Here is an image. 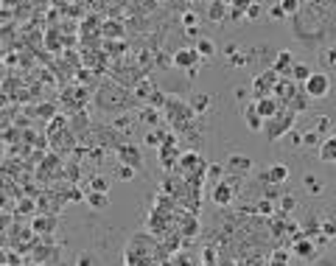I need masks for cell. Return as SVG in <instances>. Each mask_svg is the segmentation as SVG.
<instances>
[{"instance_id": "obj_1", "label": "cell", "mask_w": 336, "mask_h": 266, "mask_svg": "<svg viewBox=\"0 0 336 266\" xmlns=\"http://www.w3.org/2000/svg\"><path fill=\"white\" fill-rule=\"evenodd\" d=\"M163 109H165L168 121H171L177 129H185V126H188V123L196 118V112L191 109V104H182L179 98H174V96H168V101H165Z\"/></svg>"}, {"instance_id": "obj_2", "label": "cell", "mask_w": 336, "mask_h": 266, "mask_svg": "<svg viewBox=\"0 0 336 266\" xmlns=\"http://www.w3.org/2000/svg\"><path fill=\"white\" fill-rule=\"evenodd\" d=\"M294 118H297V112H291L289 106H283V109H280V115L272 118V121H266V126H263L266 138H269V140H280L286 132H291V129H294Z\"/></svg>"}, {"instance_id": "obj_3", "label": "cell", "mask_w": 336, "mask_h": 266, "mask_svg": "<svg viewBox=\"0 0 336 266\" xmlns=\"http://www.w3.org/2000/svg\"><path fill=\"white\" fill-rule=\"evenodd\" d=\"M202 62H205V59L199 56V51H196L194 45L174 51V56H171V68H179V70H194V68H199Z\"/></svg>"}, {"instance_id": "obj_4", "label": "cell", "mask_w": 336, "mask_h": 266, "mask_svg": "<svg viewBox=\"0 0 336 266\" xmlns=\"http://www.w3.org/2000/svg\"><path fill=\"white\" fill-rule=\"evenodd\" d=\"M179 171H191V176H207V163L199 157V151H185L179 154V163H177Z\"/></svg>"}, {"instance_id": "obj_5", "label": "cell", "mask_w": 336, "mask_h": 266, "mask_svg": "<svg viewBox=\"0 0 336 266\" xmlns=\"http://www.w3.org/2000/svg\"><path fill=\"white\" fill-rule=\"evenodd\" d=\"M303 90L308 93L311 101H314V98H325L328 93H331V76H328V73H317V70H314V76L303 84Z\"/></svg>"}, {"instance_id": "obj_6", "label": "cell", "mask_w": 336, "mask_h": 266, "mask_svg": "<svg viewBox=\"0 0 336 266\" xmlns=\"http://www.w3.org/2000/svg\"><path fill=\"white\" fill-rule=\"evenodd\" d=\"M300 90H303V84H297L294 79H280L278 87H275V98H278L283 106H289V101L294 96H300Z\"/></svg>"}, {"instance_id": "obj_7", "label": "cell", "mask_w": 336, "mask_h": 266, "mask_svg": "<svg viewBox=\"0 0 336 266\" xmlns=\"http://www.w3.org/2000/svg\"><path fill=\"white\" fill-rule=\"evenodd\" d=\"M118 160H121L123 165L140 168V165H143V151H140V146H135V143H121V146H118Z\"/></svg>"}, {"instance_id": "obj_8", "label": "cell", "mask_w": 336, "mask_h": 266, "mask_svg": "<svg viewBox=\"0 0 336 266\" xmlns=\"http://www.w3.org/2000/svg\"><path fill=\"white\" fill-rule=\"evenodd\" d=\"M263 180H266V185H286L291 180V168L283 163H275L263 171Z\"/></svg>"}, {"instance_id": "obj_9", "label": "cell", "mask_w": 336, "mask_h": 266, "mask_svg": "<svg viewBox=\"0 0 336 266\" xmlns=\"http://www.w3.org/2000/svg\"><path fill=\"white\" fill-rule=\"evenodd\" d=\"M233 196H236V188H233L227 180L216 182V185H213V193H210L213 205H219V208H227V205H233Z\"/></svg>"}, {"instance_id": "obj_10", "label": "cell", "mask_w": 336, "mask_h": 266, "mask_svg": "<svg viewBox=\"0 0 336 266\" xmlns=\"http://www.w3.org/2000/svg\"><path fill=\"white\" fill-rule=\"evenodd\" d=\"M289 250L294 252V255H300L303 261H314V258H317V244L311 238H305V235L294 238L291 244H289Z\"/></svg>"}, {"instance_id": "obj_11", "label": "cell", "mask_w": 336, "mask_h": 266, "mask_svg": "<svg viewBox=\"0 0 336 266\" xmlns=\"http://www.w3.org/2000/svg\"><path fill=\"white\" fill-rule=\"evenodd\" d=\"M252 104H255L258 115H261L263 121H272V118H278V115H280V109H283V104H280L275 96H269V98H261V101H252Z\"/></svg>"}, {"instance_id": "obj_12", "label": "cell", "mask_w": 336, "mask_h": 266, "mask_svg": "<svg viewBox=\"0 0 336 266\" xmlns=\"http://www.w3.org/2000/svg\"><path fill=\"white\" fill-rule=\"evenodd\" d=\"M294 53L291 51H278V59H275V64H272V70L280 76V79H291V68H294Z\"/></svg>"}, {"instance_id": "obj_13", "label": "cell", "mask_w": 336, "mask_h": 266, "mask_svg": "<svg viewBox=\"0 0 336 266\" xmlns=\"http://www.w3.org/2000/svg\"><path fill=\"white\" fill-rule=\"evenodd\" d=\"M241 118H244V126H247L249 132H263V126H266V121L258 115L255 104H247V106H244V109H241Z\"/></svg>"}, {"instance_id": "obj_14", "label": "cell", "mask_w": 336, "mask_h": 266, "mask_svg": "<svg viewBox=\"0 0 336 266\" xmlns=\"http://www.w3.org/2000/svg\"><path fill=\"white\" fill-rule=\"evenodd\" d=\"M227 17H230V6H224L221 0H210V6H207V20L210 23H224Z\"/></svg>"}, {"instance_id": "obj_15", "label": "cell", "mask_w": 336, "mask_h": 266, "mask_svg": "<svg viewBox=\"0 0 336 266\" xmlns=\"http://www.w3.org/2000/svg\"><path fill=\"white\" fill-rule=\"evenodd\" d=\"M56 227H59V221L53 216H37L31 221V230L34 233H42V235H48V233H56Z\"/></svg>"}, {"instance_id": "obj_16", "label": "cell", "mask_w": 336, "mask_h": 266, "mask_svg": "<svg viewBox=\"0 0 336 266\" xmlns=\"http://www.w3.org/2000/svg\"><path fill=\"white\" fill-rule=\"evenodd\" d=\"M227 168L236 171V174H249V171H252V160L247 154H230V160H227Z\"/></svg>"}, {"instance_id": "obj_17", "label": "cell", "mask_w": 336, "mask_h": 266, "mask_svg": "<svg viewBox=\"0 0 336 266\" xmlns=\"http://www.w3.org/2000/svg\"><path fill=\"white\" fill-rule=\"evenodd\" d=\"M87 208H93V210H107L110 208V193H98V191H87Z\"/></svg>"}, {"instance_id": "obj_18", "label": "cell", "mask_w": 336, "mask_h": 266, "mask_svg": "<svg viewBox=\"0 0 336 266\" xmlns=\"http://www.w3.org/2000/svg\"><path fill=\"white\" fill-rule=\"evenodd\" d=\"M314 76V70H311V64L308 62H294V68H291V79L297 81V84H305V81Z\"/></svg>"}, {"instance_id": "obj_19", "label": "cell", "mask_w": 336, "mask_h": 266, "mask_svg": "<svg viewBox=\"0 0 336 266\" xmlns=\"http://www.w3.org/2000/svg\"><path fill=\"white\" fill-rule=\"evenodd\" d=\"M320 160L322 163H336V135L320 143Z\"/></svg>"}, {"instance_id": "obj_20", "label": "cell", "mask_w": 336, "mask_h": 266, "mask_svg": "<svg viewBox=\"0 0 336 266\" xmlns=\"http://www.w3.org/2000/svg\"><path fill=\"white\" fill-rule=\"evenodd\" d=\"M191 109H194L196 115H205V112L210 109V96L207 93H194V96H191Z\"/></svg>"}, {"instance_id": "obj_21", "label": "cell", "mask_w": 336, "mask_h": 266, "mask_svg": "<svg viewBox=\"0 0 336 266\" xmlns=\"http://www.w3.org/2000/svg\"><path fill=\"white\" fill-rule=\"evenodd\" d=\"M126 266H157L152 255H140V252L126 250Z\"/></svg>"}, {"instance_id": "obj_22", "label": "cell", "mask_w": 336, "mask_h": 266, "mask_svg": "<svg viewBox=\"0 0 336 266\" xmlns=\"http://www.w3.org/2000/svg\"><path fill=\"white\" fill-rule=\"evenodd\" d=\"M87 191L110 193V176H104V174H95V176H90V182H87Z\"/></svg>"}, {"instance_id": "obj_23", "label": "cell", "mask_w": 336, "mask_h": 266, "mask_svg": "<svg viewBox=\"0 0 336 266\" xmlns=\"http://www.w3.org/2000/svg\"><path fill=\"white\" fill-rule=\"evenodd\" d=\"M308 104H311L308 93L300 90V96H294L291 101H289V109H291V112H305V109H308Z\"/></svg>"}, {"instance_id": "obj_24", "label": "cell", "mask_w": 336, "mask_h": 266, "mask_svg": "<svg viewBox=\"0 0 336 266\" xmlns=\"http://www.w3.org/2000/svg\"><path fill=\"white\" fill-rule=\"evenodd\" d=\"M194 48L199 51V56H202V59H210V56H213V53H216V42H213V39H210V37H202L199 42L194 45Z\"/></svg>"}, {"instance_id": "obj_25", "label": "cell", "mask_w": 336, "mask_h": 266, "mask_svg": "<svg viewBox=\"0 0 336 266\" xmlns=\"http://www.w3.org/2000/svg\"><path fill=\"white\" fill-rule=\"evenodd\" d=\"M168 140L165 132H160V129H152V132H146V146H154V149H163V143Z\"/></svg>"}, {"instance_id": "obj_26", "label": "cell", "mask_w": 336, "mask_h": 266, "mask_svg": "<svg viewBox=\"0 0 336 266\" xmlns=\"http://www.w3.org/2000/svg\"><path fill=\"white\" fill-rule=\"evenodd\" d=\"M303 188H305L308 193H314V196H320V193H322V182L317 180L314 174H305V176H303Z\"/></svg>"}, {"instance_id": "obj_27", "label": "cell", "mask_w": 336, "mask_h": 266, "mask_svg": "<svg viewBox=\"0 0 336 266\" xmlns=\"http://www.w3.org/2000/svg\"><path fill=\"white\" fill-rule=\"evenodd\" d=\"M269 266H289V250H286V247L275 250L272 255H269Z\"/></svg>"}, {"instance_id": "obj_28", "label": "cell", "mask_w": 336, "mask_h": 266, "mask_svg": "<svg viewBox=\"0 0 336 266\" xmlns=\"http://www.w3.org/2000/svg\"><path fill=\"white\" fill-rule=\"evenodd\" d=\"M115 174H118V180H121V182H132V180L137 176V168H132V165H123V163H121Z\"/></svg>"}, {"instance_id": "obj_29", "label": "cell", "mask_w": 336, "mask_h": 266, "mask_svg": "<svg viewBox=\"0 0 336 266\" xmlns=\"http://www.w3.org/2000/svg\"><path fill=\"white\" fill-rule=\"evenodd\" d=\"M140 121H143V123H149V126H154V123L160 121V112H157V106H146V109L140 112Z\"/></svg>"}, {"instance_id": "obj_30", "label": "cell", "mask_w": 336, "mask_h": 266, "mask_svg": "<svg viewBox=\"0 0 336 266\" xmlns=\"http://www.w3.org/2000/svg\"><path fill=\"white\" fill-rule=\"evenodd\" d=\"M300 3H303V0H280V9L286 11V17H294L300 11Z\"/></svg>"}, {"instance_id": "obj_31", "label": "cell", "mask_w": 336, "mask_h": 266, "mask_svg": "<svg viewBox=\"0 0 336 266\" xmlns=\"http://www.w3.org/2000/svg\"><path fill=\"white\" fill-rule=\"evenodd\" d=\"M249 62H252V56H249V53H241V51H238L236 56L230 59V68H247Z\"/></svg>"}, {"instance_id": "obj_32", "label": "cell", "mask_w": 336, "mask_h": 266, "mask_svg": "<svg viewBox=\"0 0 336 266\" xmlns=\"http://www.w3.org/2000/svg\"><path fill=\"white\" fill-rule=\"evenodd\" d=\"M294 210H297V199L291 193L289 196H280V213H294Z\"/></svg>"}, {"instance_id": "obj_33", "label": "cell", "mask_w": 336, "mask_h": 266, "mask_svg": "<svg viewBox=\"0 0 336 266\" xmlns=\"http://www.w3.org/2000/svg\"><path fill=\"white\" fill-rule=\"evenodd\" d=\"M221 174H224V165H219V163H210V165H207V176H210V180L221 182V180H224Z\"/></svg>"}, {"instance_id": "obj_34", "label": "cell", "mask_w": 336, "mask_h": 266, "mask_svg": "<svg viewBox=\"0 0 336 266\" xmlns=\"http://www.w3.org/2000/svg\"><path fill=\"white\" fill-rule=\"evenodd\" d=\"M303 146H320V135H317V129H305L303 132Z\"/></svg>"}, {"instance_id": "obj_35", "label": "cell", "mask_w": 336, "mask_h": 266, "mask_svg": "<svg viewBox=\"0 0 336 266\" xmlns=\"http://www.w3.org/2000/svg\"><path fill=\"white\" fill-rule=\"evenodd\" d=\"M179 23H182V28H196V26H199V17H196L194 11H185Z\"/></svg>"}, {"instance_id": "obj_36", "label": "cell", "mask_w": 336, "mask_h": 266, "mask_svg": "<svg viewBox=\"0 0 336 266\" xmlns=\"http://www.w3.org/2000/svg\"><path fill=\"white\" fill-rule=\"evenodd\" d=\"M325 238H336V221H331V218H325L322 221V230H320Z\"/></svg>"}, {"instance_id": "obj_37", "label": "cell", "mask_w": 336, "mask_h": 266, "mask_svg": "<svg viewBox=\"0 0 336 266\" xmlns=\"http://www.w3.org/2000/svg\"><path fill=\"white\" fill-rule=\"evenodd\" d=\"M311 129H317V132H328V129H331V118H328V115H320Z\"/></svg>"}, {"instance_id": "obj_38", "label": "cell", "mask_w": 336, "mask_h": 266, "mask_svg": "<svg viewBox=\"0 0 336 266\" xmlns=\"http://www.w3.org/2000/svg\"><path fill=\"white\" fill-rule=\"evenodd\" d=\"M261 14H263V6H261V3H252L249 9H247V20H249V23H252V20H258Z\"/></svg>"}, {"instance_id": "obj_39", "label": "cell", "mask_w": 336, "mask_h": 266, "mask_svg": "<svg viewBox=\"0 0 336 266\" xmlns=\"http://www.w3.org/2000/svg\"><path fill=\"white\" fill-rule=\"evenodd\" d=\"M266 14H269V17H272V20H286V11H283V9H280V3H278V6H272V9H269V11H266Z\"/></svg>"}, {"instance_id": "obj_40", "label": "cell", "mask_w": 336, "mask_h": 266, "mask_svg": "<svg viewBox=\"0 0 336 266\" xmlns=\"http://www.w3.org/2000/svg\"><path fill=\"white\" fill-rule=\"evenodd\" d=\"M272 210H275V208H272V202H266V199H261V202H258V213H263V216H269Z\"/></svg>"}, {"instance_id": "obj_41", "label": "cell", "mask_w": 336, "mask_h": 266, "mask_svg": "<svg viewBox=\"0 0 336 266\" xmlns=\"http://www.w3.org/2000/svg\"><path fill=\"white\" fill-rule=\"evenodd\" d=\"M289 140H291L294 146H303V132H297V129H291V132H289Z\"/></svg>"}, {"instance_id": "obj_42", "label": "cell", "mask_w": 336, "mask_h": 266, "mask_svg": "<svg viewBox=\"0 0 336 266\" xmlns=\"http://www.w3.org/2000/svg\"><path fill=\"white\" fill-rule=\"evenodd\" d=\"M90 160H93V163H101V160H104V149H101V146L98 149H93L90 151Z\"/></svg>"}, {"instance_id": "obj_43", "label": "cell", "mask_w": 336, "mask_h": 266, "mask_svg": "<svg viewBox=\"0 0 336 266\" xmlns=\"http://www.w3.org/2000/svg\"><path fill=\"white\" fill-rule=\"evenodd\" d=\"M236 53H238V45H236V42L224 45V56H227V59H233V56H236Z\"/></svg>"}, {"instance_id": "obj_44", "label": "cell", "mask_w": 336, "mask_h": 266, "mask_svg": "<svg viewBox=\"0 0 336 266\" xmlns=\"http://www.w3.org/2000/svg\"><path fill=\"white\" fill-rule=\"evenodd\" d=\"M76 266H93V255H79L76 258Z\"/></svg>"}, {"instance_id": "obj_45", "label": "cell", "mask_w": 336, "mask_h": 266, "mask_svg": "<svg viewBox=\"0 0 336 266\" xmlns=\"http://www.w3.org/2000/svg\"><path fill=\"white\" fill-rule=\"evenodd\" d=\"M247 96H249L247 87H236V98H238V101H247Z\"/></svg>"}, {"instance_id": "obj_46", "label": "cell", "mask_w": 336, "mask_h": 266, "mask_svg": "<svg viewBox=\"0 0 336 266\" xmlns=\"http://www.w3.org/2000/svg\"><path fill=\"white\" fill-rule=\"evenodd\" d=\"M17 210H20V213H31L34 210V202H28V199H26V202L17 205Z\"/></svg>"}, {"instance_id": "obj_47", "label": "cell", "mask_w": 336, "mask_h": 266, "mask_svg": "<svg viewBox=\"0 0 336 266\" xmlns=\"http://www.w3.org/2000/svg\"><path fill=\"white\" fill-rule=\"evenodd\" d=\"M185 34H188V39H202L199 37V26L196 28H185Z\"/></svg>"}, {"instance_id": "obj_48", "label": "cell", "mask_w": 336, "mask_h": 266, "mask_svg": "<svg viewBox=\"0 0 336 266\" xmlns=\"http://www.w3.org/2000/svg\"><path fill=\"white\" fill-rule=\"evenodd\" d=\"M221 3H224V6H233V3H236V0H221Z\"/></svg>"}]
</instances>
